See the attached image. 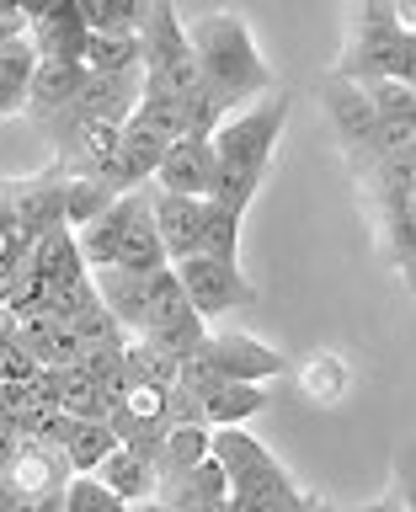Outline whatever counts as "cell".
Returning <instances> with one entry per match:
<instances>
[{"mask_svg": "<svg viewBox=\"0 0 416 512\" xmlns=\"http://www.w3.org/2000/svg\"><path fill=\"white\" fill-rule=\"evenodd\" d=\"M288 112H294V91L272 86V91L256 96V102L235 107L230 118L208 134V150H214V192H208V203L214 208L246 219L256 187H262V176H267V160L278 150Z\"/></svg>", "mask_w": 416, "mask_h": 512, "instance_id": "cell-1", "label": "cell"}, {"mask_svg": "<svg viewBox=\"0 0 416 512\" xmlns=\"http://www.w3.org/2000/svg\"><path fill=\"white\" fill-rule=\"evenodd\" d=\"M187 43H192V59H198L203 91H214L230 112L278 86L262 54H256L246 16H230V11L198 16V22H187Z\"/></svg>", "mask_w": 416, "mask_h": 512, "instance_id": "cell-2", "label": "cell"}, {"mask_svg": "<svg viewBox=\"0 0 416 512\" xmlns=\"http://www.w3.org/2000/svg\"><path fill=\"white\" fill-rule=\"evenodd\" d=\"M139 48H144V59H139L144 91L139 96H192L203 86L198 59H192V43H187V27H182V16H176L171 0H150Z\"/></svg>", "mask_w": 416, "mask_h": 512, "instance_id": "cell-3", "label": "cell"}, {"mask_svg": "<svg viewBox=\"0 0 416 512\" xmlns=\"http://www.w3.org/2000/svg\"><path fill=\"white\" fill-rule=\"evenodd\" d=\"M171 272H176V283H182L192 315H198L203 326L240 310V304H256V288L246 283V272H240L235 262H208V256L192 251V256H182V262H171Z\"/></svg>", "mask_w": 416, "mask_h": 512, "instance_id": "cell-4", "label": "cell"}, {"mask_svg": "<svg viewBox=\"0 0 416 512\" xmlns=\"http://www.w3.org/2000/svg\"><path fill=\"white\" fill-rule=\"evenodd\" d=\"M86 91V64H54V59H38V70L27 80V96H22V112L32 118V128L54 144L64 128L75 123V102Z\"/></svg>", "mask_w": 416, "mask_h": 512, "instance_id": "cell-5", "label": "cell"}, {"mask_svg": "<svg viewBox=\"0 0 416 512\" xmlns=\"http://www.w3.org/2000/svg\"><path fill=\"white\" fill-rule=\"evenodd\" d=\"M64 182H70V176H64L59 166H43V171L22 176V182H0V208L11 214L22 251H27L43 230L64 224Z\"/></svg>", "mask_w": 416, "mask_h": 512, "instance_id": "cell-6", "label": "cell"}, {"mask_svg": "<svg viewBox=\"0 0 416 512\" xmlns=\"http://www.w3.org/2000/svg\"><path fill=\"white\" fill-rule=\"evenodd\" d=\"M203 352L214 358L219 379L230 384H267L283 374V358L272 347H262L256 336H240V331H208L203 336Z\"/></svg>", "mask_w": 416, "mask_h": 512, "instance_id": "cell-7", "label": "cell"}, {"mask_svg": "<svg viewBox=\"0 0 416 512\" xmlns=\"http://www.w3.org/2000/svg\"><path fill=\"white\" fill-rule=\"evenodd\" d=\"M150 219L155 235L166 246V262H182L203 246V224H208V198H182V192H155L150 187Z\"/></svg>", "mask_w": 416, "mask_h": 512, "instance_id": "cell-8", "label": "cell"}, {"mask_svg": "<svg viewBox=\"0 0 416 512\" xmlns=\"http://www.w3.org/2000/svg\"><path fill=\"white\" fill-rule=\"evenodd\" d=\"M86 16H80L75 0H54V6H43L38 16L27 22V43L38 59H54V64H80V54H86Z\"/></svg>", "mask_w": 416, "mask_h": 512, "instance_id": "cell-9", "label": "cell"}, {"mask_svg": "<svg viewBox=\"0 0 416 512\" xmlns=\"http://www.w3.org/2000/svg\"><path fill=\"white\" fill-rule=\"evenodd\" d=\"M150 187L182 192V198H208L214 192V150H208V139H171L150 176Z\"/></svg>", "mask_w": 416, "mask_h": 512, "instance_id": "cell-10", "label": "cell"}, {"mask_svg": "<svg viewBox=\"0 0 416 512\" xmlns=\"http://www.w3.org/2000/svg\"><path fill=\"white\" fill-rule=\"evenodd\" d=\"M155 502L171 512H224V502H230V475L214 459H203L171 480H155Z\"/></svg>", "mask_w": 416, "mask_h": 512, "instance_id": "cell-11", "label": "cell"}, {"mask_svg": "<svg viewBox=\"0 0 416 512\" xmlns=\"http://www.w3.org/2000/svg\"><path fill=\"white\" fill-rule=\"evenodd\" d=\"M160 155H166V139L150 134L144 123L128 118V123H123V134H118V150H112V160H107V182L118 187V192L144 187V182L155 176Z\"/></svg>", "mask_w": 416, "mask_h": 512, "instance_id": "cell-12", "label": "cell"}, {"mask_svg": "<svg viewBox=\"0 0 416 512\" xmlns=\"http://www.w3.org/2000/svg\"><path fill=\"white\" fill-rule=\"evenodd\" d=\"M11 486V496H43V491H64V480H70V464L54 443H27L11 454L6 475H0Z\"/></svg>", "mask_w": 416, "mask_h": 512, "instance_id": "cell-13", "label": "cell"}, {"mask_svg": "<svg viewBox=\"0 0 416 512\" xmlns=\"http://www.w3.org/2000/svg\"><path fill=\"white\" fill-rule=\"evenodd\" d=\"M134 203H139V187H134V192H123L118 203H107L102 214L86 219L80 230H70V235H75L80 262H86V272L112 267V256H118V240H123V224H128V214H134Z\"/></svg>", "mask_w": 416, "mask_h": 512, "instance_id": "cell-14", "label": "cell"}, {"mask_svg": "<svg viewBox=\"0 0 416 512\" xmlns=\"http://www.w3.org/2000/svg\"><path fill=\"white\" fill-rule=\"evenodd\" d=\"M112 267H123V272L171 267L166 262V246H160V235H155V219H150V182L139 187V203H134V214H128V224H123V240H118Z\"/></svg>", "mask_w": 416, "mask_h": 512, "instance_id": "cell-15", "label": "cell"}, {"mask_svg": "<svg viewBox=\"0 0 416 512\" xmlns=\"http://www.w3.org/2000/svg\"><path fill=\"white\" fill-rule=\"evenodd\" d=\"M91 288H96V304H102V310L123 326V336H139V326H144V272L96 267Z\"/></svg>", "mask_w": 416, "mask_h": 512, "instance_id": "cell-16", "label": "cell"}, {"mask_svg": "<svg viewBox=\"0 0 416 512\" xmlns=\"http://www.w3.org/2000/svg\"><path fill=\"white\" fill-rule=\"evenodd\" d=\"M22 262L38 272V278L54 288V283H75V278H86V262H80V251H75V235H70V224H54V230H43L32 246L22 251Z\"/></svg>", "mask_w": 416, "mask_h": 512, "instance_id": "cell-17", "label": "cell"}, {"mask_svg": "<svg viewBox=\"0 0 416 512\" xmlns=\"http://www.w3.org/2000/svg\"><path fill=\"white\" fill-rule=\"evenodd\" d=\"M203 400V427H246L251 416H262L267 411V390L262 384H214Z\"/></svg>", "mask_w": 416, "mask_h": 512, "instance_id": "cell-18", "label": "cell"}, {"mask_svg": "<svg viewBox=\"0 0 416 512\" xmlns=\"http://www.w3.org/2000/svg\"><path fill=\"white\" fill-rule=\"evenodd\" d=\"M91 475L102 480V486L118 496V502H128V507H134V502H150V496H155V470H150L144 459H134L128 448H112V454L96 464Z\"/></svg>", "mask_w": 416, "mask_h": 512, "instance_id": "cell-19", "label": "cell"}, {"mask_svg": "<svg viewBox=\"0 0 416 512\" xmlns=\"http://www.w3.org/2000/svg\"><path fill=\"white\" fill-rule=\"evenodd\" d=\"M203 459H208V427L187 422V427H166L150 470H155V480H171V475H182V470H192V464H203Z\"/></svg>", "mask_w": 416, "mask_h": 512, "instance_id": "cell-20", "label": "cell"}, {"mask_svg": "<svg viewBox=\"0 0 416 512\" xmlns=\"http://www.w3.org/2000/svg\"><path fill=\"white\" fill-rule=\"evenodd\" d=\"M91 32H112V38H139L150 0H75Z\"/></svg>", "mask_w": 416, "mask_h": 512, "instance_id": "cell-21", "label": "cell"}, {"mask_svg": "<svg viewBox=\"0 0 416 512\" xmlns=\"http://www.w3.org/2000/svg\"><path fill=\"white\" fill-rule=\"evenodd\" d=\"M358 86V80H352ZM363 102L374 107L379 123H395V128H416V86L406 80H363Z\"/></svg>", "mask_w": 416, "mask_h": 512, "instance_id": "cell-22", "label": "cell"}, {"mask_svg": "<svg viewBox=\"0 0 416 512\" xmlns=\"http://www.w3.org/2000/svg\"><path fill=\"white\" fill-rule=\"evenodd\" d=\"M123 379L128 384H150V390H171L176 384V358L150 347V342H139V336H128L123 342Z\"/></svg>", "mask_w": 416, "mask_h": 512, "instance_id": "cell-23", "label": "cell"}, {"mask_svg": "<svg viewBox=\"0 0 416 512\" xmlns=\"http://www.w3.org/2000/svg\"><path fill=\"white\" fill-rule=\"evenodd\" d=\"M112 448H118V438L107 432V422H75L70 438L59 443V454H64V464H70V475H91Z\"/></svg>", "mask_w": 416, "mask_h": 512, "instance_id": "cell-24", "label": "cell"}, {"mask_svg": "<svg viewBox=\"0 0 416 512\" xmlns=\"http://www.w3.org/2000/svg\"><path fill=\"white\" fill-rule=\"evenodd\" d=\"M59 411L75 416V422H102L107 416V395L102 384H96L91 374H80V368H59Z\"/></svg>", "mask_w": 416, "mask_h": 512, "instance_id": "cell-25", "label": "cell"}, {"mask_svg": "<svg viewBox=\"0 0 416 512\" xmlns=\"http://www.w3.org/2000/svg\"><path fill=\"white\" fill-rule=\"evenodd\" d=\"M144 48L139 38H112V32H91L86 38V54H80V64H86L91 75H123V70H139Z\"/></svg>", "mask_w": 416, "mask_h": 512, "instance_id": "cell-26", "label": "cell"}, {"mask_svg": "<svg viewBox=\"0 0 416 512\" xmlns=\"http://www.w3.org/2000/svg\"><path fill=\"white\" fill-rule=\"evenodd\" d=\"M59 507L64 512H128V502H118L96 475H70L59 491Z\"/></svg>", "mask_w": 416, "mask_h": 512, "instance_id": "cell-27", "label": "cell"}, {"mask_svg": "<svg viewBox=\"0 0 416 512\" xmlns=\"http://www.w3.org/2000/svg\"><path fill=\"white\" fill-rule=\"evenodd\" d=\"M347 390V368L336 358H315L310 368H304V395L310 400H336Z\"/></svg>", "mask_w": 416, "mask_h": 512, "instance_id": "cell-28", "label": "cell"}, {"mask_svg": "<svg viewBox=\"0 0 416 512\" xmlns=\"http://www.w3.org/2000/svg\"><path fill=\"white\" fill-rule=\"evenodd\" d=\"M11 512H64V507H59V491H43V496H16Z\"/></svg>", "mask_w": 416, "mask_h": 512, "instance_id": "cell-29", "label": "cell"}, {"mask_svg": "<svg viewBox=\"0 0 416 512\" xmlns=\"http://www.w3.org/2000/svg\"><path fill=\"white\" fill-rule=\"evenodd\" d=\"M43 6H54V0H0V11H6V16H22V22H32Z\"/></svg>", "mask_w": 416, "mask_h": 512, "instance_id": "cell-30", "label": "cell"}, {"mask_svg": "<svg viewBox=\"0 0 416 512\" xmlns=\"http://www.w3.org/2000/svg\"><path fill=\"white\" fill-rule=\"evenodd\" d=\"M352 512H411L400 496H379V502H368V507H352Z\"/></svg>", "mask_w": 416, "mask_h": 512, "instance_id": "cell-31", "label": "cell"}, {"mask_svg": "<svg viewBox=\"0 0 416 512\" xmlns=\"http://www.w3.org/2000/svg\"><path fill=\"white\" fill-rule=\"evenodd\" d=\"M128 512H171V507H160L155 496H150V502H134V507H128Z\"/></svg>", "mask_w": 416, "mask_h": 512, "instance_id": "cell-32", "label": "cell"}, {"mask_svg": "<svg viewBox=\"0 0 416 512\" xmlns=\"http://www.w3.org/2000/svg\"><path fill=\"white\" fill-rule=\"evenodd\" d=\"M11 502H16V496H11V486H6V480H0V512H11Z\"/></svg>", "mask_w": 416, "mask_h": 512, "instance_id": "cell-33", "label": "cell"}]
</instances>
